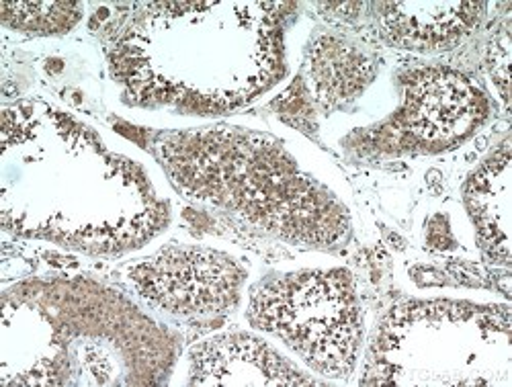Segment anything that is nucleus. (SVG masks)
<instances>
[{"label": "nucleus", "instance_id": "nucleus-1", "mask_svg": "<svg viewBox=\"0 0 512 387\" xmlns=\"http://www.w3.org/2000/svg\"><path fill=\"white\" fill-rule=\"evenodd\" d=\"M173 363V336L115 291L35 281L3 295L5 385H148Z\"/></svg>", "mask_w": 512, "mask_h": 387}, {"label": "nucleus", "instance_id": "nucleus-2", "mask_svg": "<svg viewBox=\"0 0 512 387\" xmlns=\"http://www.w3.org/2000/svg\"><path fill=\"white\" fill-rule=\"evenodd\" d=\"M154 152L191 201L306 246L330 248L349 234V215L273 138L240 127L166 134Z\"/></svg>", "mask_w": 512, "mask_h": 387}, {"label": "nucleus", "instance_id": "nucleus-3", "mask_svg": "<svg viewBox=\"0 0 512 387\" xmlns=\"http://www.w3.org/2000/svg\"><path fill=\"white\" fill-rule=\"evenodd\" d=\"M429 353L433 359L396 385H441L445 357H451L453 385H510V310L453 301L400 306L379 330L371 373Z\"/></svg>", "mask_w": 512, "mask_h": 387}, {"label": "nucleus", "instance_id": "nucleus-4", "mask_svg": "<svg viewBox=\"0 0 512 387\" xmlns=\"http://www.w3.org/2000/svg\"><path fill=\"white\" fill-rule=\"evenodd\" d=\"M246 320L330 379H349L363 347V312L345 269L295 271L250 289Z\"/></svg>", "mask_w": 512, "mask_h": 387}, {"label": "nucleus", "instance_id": "nucleus-5", "mask_svg": "<svg viewBox=\"0 0 512 387\" xmlns=\"http://www.w3.org/2000/svg\"><path fill=\"white\" fill-rule=\"evenodd\" d=\"M144 306L183 322H213L232 314L242 297L244 267L205 246H166L123 269Z\"/></svg>", "mask_w": 512, "mask_h": 387}, {"label": "nucleus", "instance_id": "nucleus-6", "mask_svg": "<svg viewBox=\"0 0 512 387\" xmlns=\"http://www.w3.org/2000/svg\"><path fill=\"white\" fill-rule=\"evenodd\" d=\"M486 99L457 72L422 70L406 80L404 105L381 129V146L441 150L476 132L486 119Z\"/></svg>", "mask_w": 512, "mask_h": 387}, {"label": "nucleus", "instance_id": "nucleus-7", "mask_svg": "<svg viewBox=\"0 0 512 387\" xmlns=\"http://www.w3.org/2000/svg\"><path fill=\"white\" fill-rule=\"evenodd\" d=\"M189 385H322L263 338L230 332L187 353Z\"/></svg>", "mask_w": 512, "mask_h": 387}, {"label": "nucleus", "instance_id": "nucleus-8", "mask_svg": "<svg viewBox=\"0 0 512 387\" xmlns=\"http://www.w3.org/2000/svg\"><path fill=\"white\" fill-rule=\"evenodd\" d=\"M381 35L410 52H445L459 46L486 15L484 3H383Z\"/></svg>", "mask_w": 512, "mask_h": 387}, {"label": "nucleus", "instance_id": "nucleus-9", "mask_svg": "<svg viewBox=\"0 0 512 387\" xmlns=\"http://www.w3.org/2000/svg\"><path fill=\"white\" fill-rule=\"evenodd\" d=\"M375 60L343 35H318L308 52L314 95L328 107L355 101L375 78Z\"/></svg>", "mask_w": 512, "mask_h": 387}, {"label": "nucleus", "instance_id": "nucleus-10", "mask_svg": "<svg viewBox=\"0 0 512 387\" xmlns=\"http://www.w3.org/2000/svg\"><path fill=\"white\" fill-rule=\"evenodd\" d=\"M469 215L484 250L496 261L510 263V144L506 142L469 179L465 189Z\"/></svg>", "mask_w": 512, "mask_h": 387}, {"label": "nucleus", "instance_id": "nucleus-11", "mask_svg": "<svg viewBox=\"0 0 512 387\" xmlns=\"http://www.w3.org/2000/svg\"><path fill=\"white\" fill-rule=\"evenodd\" d=\"M80 17L76 3H3V25L29 35L68 33Z\"/></svg>", "mask_w": 512, "mask_h": 387}, {"label": "nucleus", "instance_id": "nucleus-12", "mask_svg": "<svg viewBox=\"0 0 512 387\" xmlns=\"http://www.w3.org/2000/svg\"><path fill=\"white\" fill-rule=\"evenodd\" d=\"M510 25L504 23L490 43V72L502 101L508 105V70H510Z\"/></svg>", "mask_w": 512, "mask_h": 387}]
</instances>
